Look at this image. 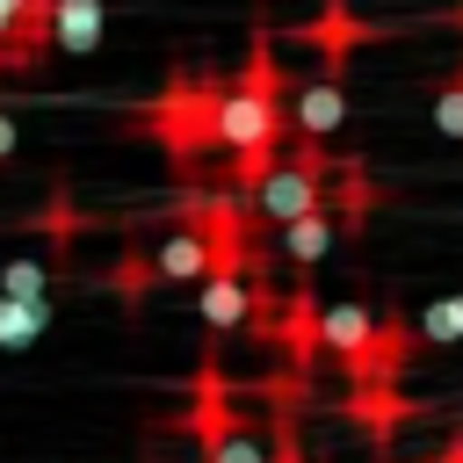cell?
Returning <instances> with one entry per match:
<instances>
[{"label": "cell", "instance_id": "obj_22", "mask_svg": "<svg viewBox=\"0 0 463 463\" xmlns=\"http://www.w3.org/2000/svg\"><path fill=\"white\" fill-rule=\"evenodd\" d=\"M14 145H22V123H14V116H7V109H0V166H7V159H14Z\"/></svg>", "mask_w": 463, "mask_h": 463}, {"label": "cell", "instance_id": "obj_3", "mask_svg": "<svg viewBox=\"0 0 463 463\" xmlns=\"http://www.w3.org/2000/svg\"><path fill=\"white\" fill-rule=\"evenodd\" d=\"M289 94H282V65H275V36L260 29L253 36V51H246V65L232 72V94H224V116H217V137H224V152L239 159V152H260V145H289L297 130H289Z\"/></svg>", "mask_w": 463, "mask_h": 463}, {"label": "cell", "instance_id": "obj_7", "mask_svg": "<svg viewBox=\"0 0 463 463\" xmlns=\"http://www.w3.org/2000/svg\"><path fill=\"white\" fill-rule=\"evenodd\" d=\"M362 434H369V449L376 456H391V441H398V427H412L427 405L405 391V383H347V405H340Z\"/></svg>", "mask_w": 463, "mask_h": 463}, {"label": "cell", "instance_id": "obj_4", "mask_svg": "<svg viewBox=\"0 0 463 463\" xmlns=\"http://www.w3.org/2000/svg\"><path fill=\"white\" fill-rule=\"evenodd\" d=\"M383 36H398V29H391V22L354 14V0H318V14L297 29V43H304V51H318V72H333V80H347L354 51H362V43H383Z\"/></svg>", "mask_w": 463, "mask_h": 463}, {"label": "cell", "instance_id": "obj_21", "mask_svg": "<svg viewBox=\"0 0 463 463\" xmlns=\"http://www.w3.org/2000/svg\"><path fill=\"white\" fill-rule=\"evenodd\" d=\"M434 130L441 137H463V58L434 80Z\"/></svg>", "mask_w": 463, "mask_h": 463}, {"label": "cell", "instance_id": "obj_12", "mask_svg": "<svg viewBox=\"0 0 463 463\" xmlns=\"http://www.w3.org/2000/svg\"><path fill=\"white\" fill-rule=\"evenodd\" d=\"M109 289H116V304H123L130 318H137L145 297L159 289V260H152V239H145V232L123 239V253H116V268H109Z\"/></svg>", "mask_w": 463, "mask_h": 463}, {"label": "cell", "instance_id": "obj_14", "mask_svg": "<svg viewBox=\"0 0 463 463\" xmlns=\"http://www.w3.org/2000/svg\"><path fill=\"white\" fill-rule=\"evenodd\" d=\"M376 318L383 311H369V304H326V354L340 362V376L362 362V347L376 340Z\"/></svg>", "mask_w": 463, "mask_h": 463}, {"label": "cell", "instance_id": "obj_2", "mask_svg": "<svg viewBox=\"0 0 463 463\" xmlns=\"http://www.w3.org/2000/svg\"><path fill=\"white\" fill-rule=\"evenodd\" d=\"M174 217L203 232V246H210V275L275 282V246L260 239V232H268V217L253 210V195H239V188H188Z\"/></svg>", "mask_w": 463, "mask_h": 463}, {"label": "cell", "instance_id": "obj_11", "mask_svg": "<svg viewBox=\"0 0 463 463\" xmlns=\"http://www.w3.org/2000/svg\"><path fill=\"white\" fill-rule=\"evenodd\" d=\"M152 260H159V282H210V246H203V232L181 224V217L152 239Z\"/></svg>", "mask_w": 463, "mask_h": 463}, {"label": "cell", "instance_id": "obj_15", "mask_svg": "<svg viewBox=\"0 0 463 463\" xmlns=\"http://www.w3.org/2000/svg\"><path fill=\"white\" fill-rule=\"evenodd\" d=\"M101 36H109V0H58V29H51V43H58L65 58H87Z\"/></svg>", "mask_w": 463, "mask_h": 463}, {"label": "cell", "instance_id": "obj_10", "mask_svg": "<svg viewBox=\"0 0 463 463\" xmlns=\"http://www.w3.org/2000/svg\"><path fill=\"white\" fill-rule=\"evenodd\" d=\"M376 203H383L376 174H369L362 159H340V166H333V188H326V210L340 217V232H347V239L369 224V210H376Z\"/></svg>", "mask_w": 463, "mask_h": 463}, {"label": "cell", "instance_id": "obj_20", "mask_svg": "<svg viewBox=\"0 0 463 463\" xmlns=\"http://www.w3.org/2000/svg\"><path fill=\"white\" fill-rule=\"evenodd\" d=\"M420 340H427V347H456V340H463V289H449V297H434V304L420 311Z\"/></svg>", "mask_w": 463, "mask_h": 463}, {"label": "cell", "instance_id": "obj_16", "mask_svg": "<svg viewBox=\"0 0 463 463\" xmlns=\"http://www.w3.org/2000/svg\"><path fill=\"white\" fill-rule=\"evenodd\" d=\"M80 224H87V217L72 210V195H65V181H58V188L43 195V210H36V224H29V232L43 239V253H51V268H65V253H72Z\"/></svg>", "mask_w": 463, "mask_h": 463}, {"label": "cell", "instance_id": "obj_23", "mask_svg": "<svg viewBox=\"0 0 463 463\" xmlns=\"http://www.w3.org/2000/svg\"><path fill=\"white\" fill-rule=\"evenodd\" d=\"M434 463H463V434H456V441H441V449H434Z\"/></svg>", "mask_w": 463, "mask_h": 463}, {"label": "cell", "instance_id": "obj_17", "mask_svg": "<svg viewBox=\"0 0 463 463\" xmlns=\"http://www.w3.org/2000/svg\"><path fill=\"white\" fill-rule=\"evenodd\" d=\"M51 318H58V304L51 297H0V347H36L43 333H51Z\"/></svg>", "mask_w": 463, "mask_h": 463}, {"label": "cell", "instance_id": "obj_24", "mask_svg": "<svg viewBox=\"0 0 463 463\" xmlns=\"http://www.w3.org/2000/svg\"><path fill=\"white\" fill-rule=\"evenodd\" d=\"M449 22H456V29H463V7H456V14H449Z\"/></svg>", "mask_w": 463, "mask_h": 463}, {"label": "cell", "instance_id": "obj_9", "mask_svg": "<svg viewBox=\"0 0 463 463\" xmlns=\"http://www.w3.org/2000/svg\"><path fill=\"white\" fill-rule=\"evenodd\" d=\"M289 123H297V137H333L340 123H347V80H333V72H311L297 94H289Z\"/></svg>", "mask_w": 463, "mask_h": 463}, {"label": "cell", "instance_id": "obj_13", "mask_svg": "<svg viewBox=\"0 0 463 463\" xmlns=\"http://www.w3.org/2000/svg\"><path fill=\"white\" fill-rule=\"evenodd\" d=\"M195 304H203V326H210V340H224V333H246L253 282H246V275H210V282L195 289Z\"/></svg>", "mask_w": 463, "mask_h": 463}, {"label": "cell", "instance_id": "obj_18", "mask_svg": "<svg viewBox=\"0 0 463 463\" xmlns=\"http://www.w3.org/2000/svg\"><path fill=\"white\" fill-rule=\"evenodd\" d=\"M333 239H340V217H333V210H311V217H297V224L282 232V253H289V268H297V275H311V268L326 260V246H333Z\"/></svg>", "mask_w": 463, "mask_h": 463}, {"label": "cell", "instance_id": "obj_5", "mask_svg": "<svg viewBox=\"0 0 463 463\" xmlns=\"http://www.w3.org/2000/svg\"><path fill=\"white\" fill-rule=\"evenodd\" d=\"M253 420L232 405V383H224V362H217V347H203V362H195V398H188V434H195V449L210 456V449H224L232 434H246Z\"/></svg>", "mask_w": 463, "mask_h": 463}, {"label": "cell", "instance_id": "obj_8", "mask_svg": "<svg viewBox=\"0 0 463 463\" xmlns=\"http://www.w3.org/2000/svg\"><path fill=\"white\" fill-rule=\"evenodd\" d=\"M427 354L420 326H405V311H383L376 318V340L362 347V362L347 369V383H405V369Z\"/></svg>", "mask_w": 463, "mask_h": 463}, {"label": "cell", "instance_id": "obj_6", "mask_svg": "<svg viewBox=\"0 0 463 463\" xmlns=\"http://www.w3.org/2000/svg\"><path fill=\"white\" fill-rule=\"evenodd\" d=\"M275 347H282V362H289L297 376H311V369L326 362V297H318L311 275L289 282V304H282V333H275Z\"/></svg>", "mask_w": 463, "mask_h": 463}, {"label": "cell", "instance_id": "obj_1", "mask_svg": "<svg viewBox=\"0 0 463 463\" xmlns=\"http://www.w3.org/2000/svg\"><path fill=\"white\" fill-rule=\"evenodd\" d=\"M224 94H232V72H195V65H181V72H166V87H159L145 109H130V123L188 174V166H203L210 152H224V137H217Z\"/></svg>", "mask_w": 463, "mask_h": 463}, {"label": "cell", "instance_id": "obj_19", "mask_svg": "<svg viewBox=\"0 0 463 463\" xmlns=\"http://www.w3.org/2000/svg\"><path fill=\"white\" fill-rule=\"evenodd\" d=\"M51 253H22V260H0V297H51Z\"/></svg>", "mask_w": 463, "mask_h": 463}]
</instances>
